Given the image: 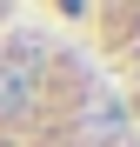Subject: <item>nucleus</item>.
Wrapping results in <instances>:
<instances>
[{
  "label": "nucleus",
  "mask_w": 140,
  "mask_h": 147,
  "mask_svg": "<svg viewBox=\"0 0 140 147\" xmlns=\"http://www.w3.org/2000/svg\"><path fill=\"white\" fill-rule=\"evenodd\" d=\"M120 120H127L120 100H107V94H93V100H87V127H93V134H120Z\"/></svg>",
  "instance_id": "nucleus-2"
},
{
  "label": "nucleus",
  "mask_w": 140,
  "mask_h": 147,
  "mask_svg": "<svg viewBox=\"0 0 140 147\" xmlns=\"http://www.w3.org/2000/svg\"><path fill=\"white\" fill-rule=\"evenodd\" d=\"M33 80H40L33 54H0V114H27Z\"/></svg>",
  "instance_id": "nucleus-1"
}]
</instances>
